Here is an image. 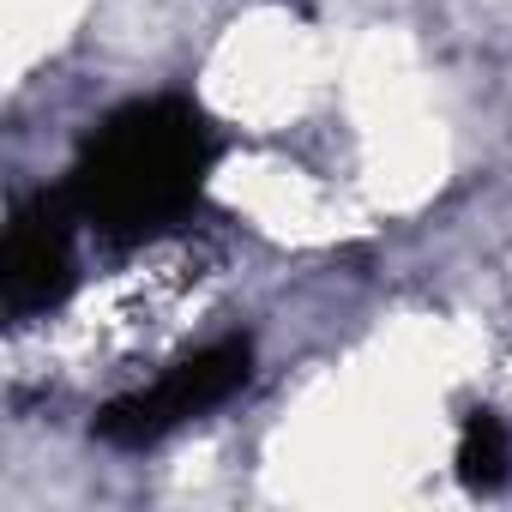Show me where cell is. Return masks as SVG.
<instances>
[{
	"label": "cell",
	"instance_id": "4",
	"mask_svg": "<svg viewBox=\"0 0 512 512\" xmlns=\"http://www.w3.org/2000/svg\"><path fill=\"white\" fill-rule=\"evenodd\" d=\"M506 434L488 422V416H476L470 428H464V452H458V464H464V476L470 482H494L500 470H506Z\"/></svg>",
	"mask_w": 512,
	"mask_h": 512
},
{
	"label": "cell",
	"instance_id": "1",
	"mask_svg": "<svg viewBox=\"0 0 512 512\" xmlns=\"http://www.w3.org/2000/svg\"><path fill=\"white\" fill-rule=\"evenodd\" d=\"M205 163L211 133L199 109H187L181 97H157L109 115L91 133L61 199L73 205L79 229H97L103 241H139L193 205Z\"/></svg>",
	"mask_w": 512,
	"mask_h": 512
},
{
	"label": "cell",
	"instance_id": "2",
	"mask_svg": "<svg viewBox=\"0 0 512 512\" xmlns=\"http://www.w3.org/2000/svg\"><path fill=\"white\" fill-rule=\"evenodd\" d=\"M241 380H247V344H241V338H223V344H211V350L175 362L163 380H151V386L121 392L115 404H103L97 434H103L109 446H151V440H163L169 428H181V422L217 410Z\"/></svg>",
	"mask_w": 512,
	"mask_h": 512
},
{
	"label": "cell",
	"instance_id": "3",
	"mask_svg": "<svg viewBox=\"0 0 512 512\" xmlns=\"http://www.w3.org/2000/svg\"><path fill=\"white\" fill-rule=\"evenodd\" d=\"M73 235H79V217L61 193L19 205L7 247H0V302H7L13 320L49 314L73 290Z\"/></svg>",
	"mask_w": 512,
	"mask_h": 512
}]
</instances>
